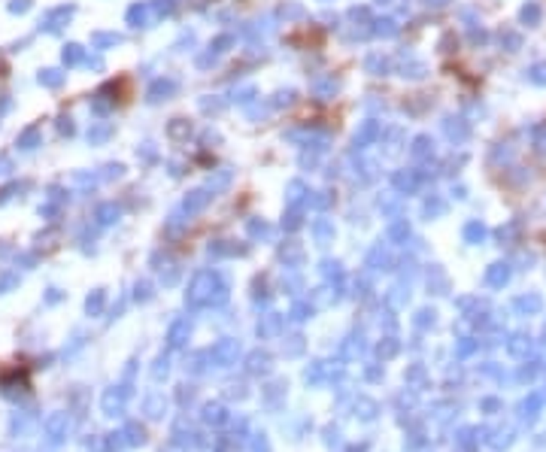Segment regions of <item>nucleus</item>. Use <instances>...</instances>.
I'll list each match as a JSON object with an SVG mask.
<instances>
[{
    "instance_id": "1",
    "label": "nucleus",
    "mask_w": 546,
    "mask_h": 452,
    "mask_svg": "<svg viewBox=\"0 0 546 452\" xmlns=\"http://www.w3.org/2000/svg\"><path fill=\"white\" fill-rule=\"evenodd\" d=\"M73 13H76V6H73V4H70V6H67V4L52 6L49 13H46V15L40 18V31H43V34H61V27H64L67 22H70Z\"/></svg>"
},
{
    "instance_id": "2",
    "label": "nucleus",
    "mask_w": 546,
    "mask_h": 452,
    "mask_svg": "<svg viewBox=\"0 0 546 452\" xmlns=\"http://www.w3.org/2000/svg\"><path fill=\"white\" fill-rule=\"evenodd\" d=\"M176 91H179V82L174 76H158V79H152V85L146 89V103H164L174 98Z\"/></svg>"
},
{
    "instance_id": "3",
    "label": "nucleus",
    "mask_w": 546,
    "mask_h": 452,
    "mask_svg": "<svg viewBox=\"0 0 546 452\" xmlns=\"http://www.w3.org/2000/svg\"><path fill=\"white\" fill-rule=\"evenodd\" d=\"M377 137H379V122L377 119H364L361 128L356 131V137H352V149H356V152L368 149L370 143H377Z\"/></svg>"
},
{
    "instance_id": "4",
    "label": "nucleus",
    "mask_w": 546,
    "mask_h": 452,
    "mask_svg": "<svg viewBox=\"0 0 546 452\" xmlns=\"http://www.w3.org/2000/svg\"><path fill=\"white\" fill-rule=\"evenodd\" d=\"M40 146H43V128H40V124H27V128L18 131V137H15V149L18 152H34Z\"/></svg>"
},
{
    "instance_id": "5",
    "label": "nucleus",
    "mask_w": 546,
    "mask_h": 452,
    "mask_svg": "<svg viewBox=\"0 0 546 452\" xmlns=\"http://www.w3.org/2000/svg\"><path fill=\"white\" fill-rule=\"evenodd\" d=\"M124 22H128L131 27H149V25H152L149 0H137V4H131L128 13H124Z\"/></svg>"
},
{
    "instance_id": "6",
    "label": "nucleus",
    "mask_w": 546,
    "mask_h": 452,
    "mask_svg": "<svg viewBox=\"0 0 546 452\" xmlns=\"http://www.w3.org/2000/svg\"><path fill=\"white\" fill-rule=\"evenodd\" d=\"M213 198H216V195H213L209 188H195V191H188L186 200H182V209H186L188 216H191V213H200V209H204Z\"/></svg>"
},
{
    "instance_id": "7",
    "label": "nucleus",
    "mask_w": 546,
    "mask_h": 452,
    "mask_svg": "<svg viewBox=\"0 0 546 452\" xmlns=\"http://www.w3.org/2000/svg\"><path fill=\"white\" fill-rule=\"evenodd\" d=\"M337 91H340V79H337L334 73H328V76H322V79L313 82V94H316L319 101H331Z\"/></svg>"
},
{
    "instance_id": "8",
    "label": "nucleus",
    "mask_w": 546,
    "mask_h": 452,
    "mask_svg": "<svg viewBox=\"0 0 546 452\" xmlns=\"http://www.w3.org/2000/svg\"><path fill=\"white\" fill-rule=\"evenodd\" d=\"M122 43H124V37L116 34V31H94V34H91V46H94L98 52L116 49V46H122Z\"/></svg>"
},
{
    "instance_id": "9",
    "label": "nucleus",
    "mask_w": 546,
    "mask_h": 452,
    "mask_svg": "<svg viewBox=\"0 0 546 452\" xmlns=\"http://www.w3.org/2000/svg\"><path fill=\"white\" fill-rule=\"evenodd\" d=\"M110 137H112V124L110 122H91L89 134H85L89 146H103V143H110Z\"/></svg>"
},
{
    "instance_id": "10",
    "label": "nucleus",
    "mask_w": 546,
    "mask_h": 452,
    "mask_svg": "<svg viewBox=\"0 0 546 452\" xmlns=\"http://www.w3.org/2000/svg\"><path fill=\"white\" fill-rule=\"evenodd\" d=\"M64 79H67V73L58 70V67H43V70L37 73V82H40L43 89H61Z\"/></svg>"
},
{
    "instance_id": "11",
    "label": "nucleus",
    "mask_w": 546,
    "mask_h": 452,
    "mask_svg": "<svg viewBox=\"0 0 546 452\" xmlns=\"http://www.w3.org/2000/svg\"><path fill=\"white\" fill-rule=\"evenodd\" d=\"M306 198H310V188H306L301 179H292L289 186H285V204L289 207H301Z\"/></svg>"
},
{
    "instance_id": "12",
    "label": "nucleus",
    "mask_w": 546,
    "mask_h": 452,
    "mask_svg": "<svg viewBox=\"0 0 546 452\" xmlns=\"http://www.w3.org/2000/svg\"><path fill=\"white\" fill-rule=\"evenodd\" d=\"M82 61H85V49L79 43H67L61 49V64L64 67H79Z\"/></svg>"
},
{
    "instance_id": "13",
    "label": "nucleus",
    "mask_w": 546,
    "mask_h": 452,
    "mask_svg": "<svg viewBox=\"0 0 546 452\" xmlns=\"http://www.w3.org/2000/svg\"><path fill=\"white\" fill-rule=\"evenodd\" d=\"M255 98H258V89H255V85H240V89L231 91L228 103H240V107H249V103H255Z\"/></svg>"
},
{
    "instance_id": "14",
    "label": "nucleus",
    "mask_w": 546,
    "mask_h": 452,
    "mask_svg": "<svg viewBox=\"0 0 546 452\" xmlns=\"http://www.w3.org/2000/svg\"><path fill=\"white\" fill-rule=\"evenodd\" d=\"M234 43H237V37H234V34H219V37H213V40H209V52L222 58L225 52H231V46H234Z\"/></svg>"
},
{
    "instance_id": "15",
    "label": "nucleus",
    "mask_w": 546,
    "mask_h": 452,
    "mask_svg": "<svg viewBox=\"0 0 546 452\" xmlns=\"http://www.w3.org/2000/svg\"><path fill=\"white\" fill-rule=\"evenodd\" d=\"M149 9H152V22H161V18H167L176 9V0H149Z\"/></svg>"
},
{
    "instance_id": "16",
    "label": "nucleus",
    "mask_w": 546,
    "mask_h": 452,
    "mask_svg": "<svg viewBox=\"0 0 546 452\" xmlns=\"http://www.w3.org/2000/svg\"><path fill=\"white\" fill-rule=\"evenodd\" d=\"M119 216H122V209L116 204H100L98 209H94V219H98L100 225H112V222H119Z\"/></svg>"
},
{
    "instance_id": "17",
    "label": "nucleus",
    "mask_w": 546,
    "mask_h": 452,
    "mask_svg": "<svg viewBox=\"0 0 546 452\" xmlns=\"http://www.w3.org/2000/svg\"><path fill=\"white\" fill-rule=\"evenodd\" d=\"M228 107V101H222L219 94H204L200 98V112H207V115H219Z\"/></svg>"
},
{
    "instance_id": "18",
    "label": "nucleus",
    "mask_w": 546,
    "mask_h": 452,
    "mask_svg": "<svg viewBox=\"0 0 546 452\" xmlns=\"http://www.w3.org/2000/svg\"><path fill=\"white\" fill-rule=\"evenodd\" d=\"M167 137L170 140H188L191 137V122H186V119H174L167 124Z\"/></svg>"
},
{
    "instance_id": "19",
    "label": "nucleus",
    "mask_w": 546,
    "mask_h": 452,
    "mask_svg": "<svg viewBox=\"0 0 546 452\" xmlns=\"http://www.w3.org/2000/svg\"><path fill=\"white\" fill-rule=\"evenodd\" d=\"M313 234H316V243L325 246L334 237V225L328 222V219H316V222H313Z\"/></svg>"
},
{
    "instance_id": "20",
    "label": "nucleus",
    "mask_w": 546,
    "mask_h": 452,
    "mask_svg": "<svg viewBox=\"0 0 546 452\" xmlns=\"http://www.w3.org/2000/svg\"><path fill=\"white\" fill-rule=\"evenodd\" d=\"M112 107H116V101H110L107 91H98V94L91 98V112H94V115H110Z\"/></svg>"
},
{
    "instance_id": "21",
    "label": "nucleus",
    "mask_w": 546,
    "mask_h": 452,
    "mask_svg": "<svg viewBox=\"0 0 546 452\" xmlns=\"http://www.w3.org/2000/svg\"><path fill=\"white\" fill-rule=\"evenodd\" d=\"M364 70L373 73V76H386L389 61H386L382 55H368V58H364Z\"/></svg>"
},
{
    "instance_id": "22",
    "label": "nucleus",
    "mask_w": 546,
    "mask_h": 452,
    "mask_svg": "<svg viewBox=\"0 0 546 452\" xmlns=\"http://www.w3.org/2000/svg\"><path fill=\"white\" fill-rule=\"evenodd\" d=\"M231 176H234V173H231V167H222V170H219L216 173V176H209V191H213V195H219V191H222L225 186H228V182H231Z\"/></svg>"
},
{
    "instance_id": "23",
    "label": "nucleus",
    "mask_w": 546,
    "mask_h": 452,
    "mask_svg": "<svg viewBox=\"0 0 546 452\" xmlns=\"http://www.w3.org/2000/svg\"><path fill=\"white\" fill-rule=\"evenodd\" d=\"M294 98H298V91H294V89H280V91H276V94H273V101H271V107H273V110H282V107H292V103H294Z\"/></svg>"
},
{
    "instance_id": "24",
    "label": "nucleus",
    "mask_w": 546,
    "mask_h": 452,
    "mask_svg": "<svg viewBox=\"0 0 546 452\" xmlns=\"http://www.w3.org/2000/svg\"><path fill=\"white\" fill-rule=\"evenodd\" d=\"M398 27L391 18H379V22H373V37H395Z\"/></svg>"
},
{
    "instance_id": "25",
    "label": "nucleus",
    "mask_w": 546,
    "mask_h": 452,
    "mask_svg": "<svg viewBox=\"0 0 546 452\" xmlns=\"http://www.w3.org/2000/svg\"><path fill=\"white\" fill-rule=\"evenodd\" d=\"M122 176H124V164H122V161H110V164H103L100 179L112 182V179H122Z\"/></svg>"
},
{
    "instance_id": "26",
    "label": "nucleus",
    "mask_w": 546,
    "mask_h": 452,
    "mask_svg": "<svg viewBox=\"0 0 546 452\" xmlns=\"http://www.w3.org/2000/svg\"><path fill=\"white\" fill-rule=\"evenodd\" d=\"M22 188H27V182H13V186L0 188V207H4L6 200H13V198H15V195H18V191H22Z\"/></svg>"
},
{
    "instance_id": "27",
    "label": "nucleus",
    "mask_w": 546,
    "mask_h": 452,
    "mask_svg": "<svg viewBox=\"0 0 546 452\" xmlns=\"http://www.w3.org/2000/svg\"><path fill=\"white\" fill-rule=\"evenodd\" d=\"M219 64V55H213V52H204V55H197L195 58V67H197V70H209V67H216Z\"/></svg>"
},
{
    "instance_id": "28",
    "label": "nucleus",
    "mask_w": 546,
    "mask_h": 452,
    "mask_svg": "<svg viewBox=\"0 0 546 452\" xmlns=\"http://www.w3.org/2000/svg\"><path fill=\"white\" fill-rule=\"evenodd\" d=\"M346 15H349V22H356V27H358V22H370V9L368 6H352Z\"/></svg>"
},
{
    "instance_id": "29",
    "label": "nucleus",
    "mask_w": 546,
    "mask_h": 452,
    "mask_svg": "<svg viewBox=\"0 0 546 452\" xmlns=\"http://www.w3.org/2000/svg\"><path fill=\"white\" fill-rule=\"evenodd\" d=\"M301 167H304V170H316V167H319V152L304 149V155H301Z\"/></svg>"
},
{
    "instance_id": "30",
    "label": "nucleus",
    "mask_w": 546,
    "mask_h": 452,
    "mask_svg": "<svg viewBox=\"0 0 546 452\" xmlns=\"http://www.w3.org/2000/svg\"><path fill=\"white\" fill-rule=\"evenodd\" d=\"M31 6H34V0H9V4H6V9L13 15H25Z\"/></svg>"
},
{
    "instance_id": "31",
    "label": "nucleus",
    "mask_w": 546,
    "mask_h": 452,
    "mask_svg": "<svg viewBox=\"0 0 546 452\" xmlns=\"http://www.w3.org/2000/svg\"><path fill=\"white\" fill-rule=\"evenodd\" d=\"M58 134H61V137H73V134H76V124H73L70 115H61V119H58Z\"/></svg>"
},
{
    "instance_id": "32",
    "label": "nucleus",
    "mask_w": 546,
    "mask_h": 452,
    "mask_svg": "<svg viewBox=\"0 0 546 452\" xmlns=\"http://www.w3.org/2000/svg\"><path fill=\"white\" fill-rule=\"evenodd\" d=\"M306 200H310V204H313L316 209H325V207L331 204V195H328V191H316V195H310Z\"/></svg>"
},
{
    "instance_id": "33",
    "label": "nucleus",
    "mask_w": 546,
    "mask_h": 452,
    "mask_svg": "<svg viewBox=\"0 0 546 452\" xmlns=\"http://www.w3.org/2000/svg\"><path fill=\"white\" fill-rule=\"evenodd\" d=\"M249 234H255V237H271V225L252 219V222H249Z\"/></svg>"
},
{
    "instance_id": "34",
    "label": "nucleus",
    "mask_w": 546,
    "mask_h": 452,
    "mask_svg": "<svg viewBox=\"0 0 546 452\" xmlns=\"http://www.w3.org/2000/svg\"><path fill=\"white\" fill-rule=\"evenodd\" d=\"M137 158H143V161H155V158H158V149L152 146V143H143V146H137Z\"/></svg>"
},
{
    "instance_id": "35",
    "label": "nucleus",
    "mask_w": 546,
    "mask_h": 452,
    "mask_svg": "<svg viewBox=\"0 0 546 452\" xmlns=\"http://www.w3.org/2000/svg\"><path fill=\"white\" fill-rule=\"evenodd\" d=\"M280 15H282V18H304V6L289 4V6H282V9H280Z\"/></svg>"
},
{
    "instance_id": "36",
    "label": "nucleus",
    "mask_w": 546,
    "mask_h": 452,
    "mask_svg": "<svg viewBox=\"0 0 546 452\" xmlns=\"http://www.w3.org/2000/svg\"><path fill=\"white\" fill-rule=\"evenodd\" d=\"M73 182H79V186H94V182H98V176H94V173H85V170H76L73 173Z\"/></svg>"
},
{
    "instance_id": "37",
    "label": "nucleus",
    "mask_w": 546,
    "mask_h": 452,
    "mask_svg": "<svg viewBox=\"0 0 546 452\" xmlns=\"http://www.w3.org/2000/svg\"><path fill=\"white\" fill-rule=\"evenodd\" d=\"M15 170V164H13V158L6 155V152H0V176H9V173Z\"/></svg>"
},
{
    "instance_id": "38",
    "label": "nucleus",
    "mask_w": 546,
    "mask_h": 452,
    "mask_svg": "<svg viewBox=\"0 0 546 452\" xmlns=\"http://www.w3.org/2000/svg\"><path fill=\"white\" fill-rule=\"evenodd\" d=\"M267 115V107H261V103H249V119L258 122V119H264Z\"/></svg>"
},
{
    "instance_id": "39",
    "label": "nucleus",
    "mask_w": 546,
    "mask_h": 452,
    "mask_svg": "<svg viewBox=\"0 0 546 452\" xmlns=\"http://www.w3.org/2000/svg\"><path fill=\"white\" fill-rule=\"evenodd\" d=\"M285 228H289V231H294V228H301V209H298V207H294V209H292V213H289V222H285Z\"/></svg>"
},
{
    "instance_id": "40",
    "label": "nucleus",
    "mask_w": 546,
    "mask_h": 452,
    "mask_svg": "<svg viewBox=\"0 0 546 452\" xmlns=\"http://www.w3.org/2000/svg\"><path fill=\"white\" fill-rule=\"evenodd\" d=\"M82 64L89 67V70H103V58H100V55H94V58H85Z\"/></svg>"
},
{
    "instance_id": "41",
    "label": "nucleus",
    "mask_w": 546,
    "mask_h": 452,
    "mask_svg": "<svg viewBox=\"0 0 546 452\" xmlns=\"http://www.w3.org/2000/svg\"><path fill=\"white\" fill-rule=\"evenodd\" d=\"M100 304H103V295H100V292H94V297H89V313H98V310H100Z\"/></svg>"
},
{
    "instance_id": "42",
    "label": "nucleus",
    "mask_w": 546,
    "mask_h": 452,
    "mask_svg": "<svg viewBox=\"0 0 546 452\" xmlns=\"http://www.w3.org/2000/svg\"><path fill=\"white\" fill-rule=\"evenodd\" d=\"M219 140H222V137H219V134H216L213 128H209V131H204V143H219Z\"/></svg>"
},
{
    "instance_id": "43",
    "label": "nucleus",
    "mask_w": 546,
    "mask_h": 452,
    "mask_svg": "<svg viewBox=\"0 0 546 452\" xmlns=\"http://www.w3.org/2000/svg\"><path fill=\"white\" fill-rule=\"evenodd\" d=\"M9 107H13V101H9V98H0V119H4V115L9 112Z\"/></svg>"
},
{
    "instance_id": "44",
    "label": "nucleus",
    "mask_w": 546,
    "mask_h": 452,
    "mask_svg": "<svg viewBox=\"0 0 546 452\" xmlns=\"http://www.w3.org/2000/svg\"><path fill=\"white\" fill-rule=\"evenodd\" d=\"M15 283V276H4V280H0V292H4V288H9Z\"/></svg>"
},
{
    "instance_id": "45",
    "label": "nucleus",
    "mask_w": 546,
    "mask_h": 452,
    "mask_svg": "<svg viewBox=\"0 0 546 452\" xmlns=\"http://www.w3.org/2000/svg\"><path fill=\"white\" fill-rule=\"evenodd\" d=\"M25 46H27V40H18V43H13V46H9V52H22Z\"/></svg>"
},
{
    "instance_id": "46",
    "label": "nucleus",
    "mask_w": 546,
    "mask_h": 452,
    "mask_svg": "<svg viewBox=\"0 0 546 452\" xmlns=\"http://www.w3.org/2000/svg\"><path fill=\"white\" fill-rule=\"evenodd\" d=\"M322 4H331V0H322Z\"/></svg>"
}]
</instances>
